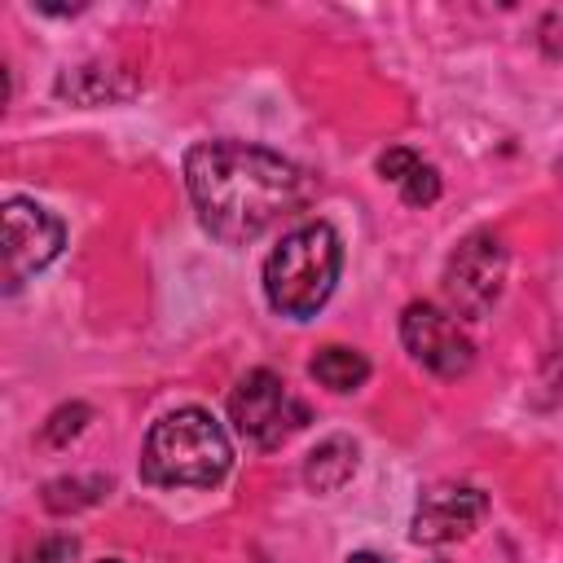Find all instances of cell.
Masks as SVG:
<instances>
[{
    "label": "cell",
    "mask_w": 563,
    "mask_h": 563,
    "mask_svg": "<svg viewBox=\"0 0 563 563\" xmlns=\"http://www.w3.org/2000/svg\"><path fill=\"white\" fill-rule=\"evenodd\" d=\"M101 493H110V479L92 475V479H53L44 488V506L53 515H66V510H79V506H92Z\"/></svg>",
    "instance_id": "cell-11"
},
{
    "label": "cell",
    "mask_w": 563,
    "mask_h": 563,
    "mask_svg": "<svg viewBox=\"0 0 563 563\" xmlns=\"http://www.w3.org/2000/svg\"><path fill=\"white\" fill-rule=\"evenodd\" d=\"M101 563H119V559H101Z\"/></svg>",
    "instance_id": "cell-18"
},
{
    "label": "cell",
    "mask_w": 563,
    "mask_h": 563,
    "mask_svg": "<svg viewBox=\"0 0 563 563\" xmlns=\"http://www.w3.org/2000/svg\"><path fill=\"white\" fill-rule=\"evenodd\" d=\"M75 554V537H48V541H40L22 563H66Z\"/></svg>",
    "instance_id": "cell-16"
},
{
    "label": "cell",
    "mask_w": 563,
    "mask_h": 563,
    "mask_svg": "<svg viewBox=\"0 0 563 563\" xmlns=\"http://www.w3.org/2000/svg\"><path fill=\"white\" fill-rule=\"evenodd\" d=\"M233 449L224 427L207 409L163 413L141 449V479L154 488H211L229 475Z\"/></svg>",
    "instance_id": "cell-2"
},
{
    "label": "cell",
    "mask_w": 563,
    "mask_h": 563,
    "mask_svg": "<svg viewBox=\"0 0 563 563\" xmlns=\"http://www.w3.org/2000/svg\"><path fill=\"white\" fill-rule=\"evenodd\" d=\"M229 418H233L238 435H246L255 449H282L308 422V405L286 387L282 374L251 369L238 378V387L229 396Z\"/></svg>",
    "instance_id": "cell-4"
},
{
    "label": "cell",
    "mask_w": 563,
    "mask_h": 563,
    "mask_svg": "<svg viewBox=\"0 0 563 563\" xmlns=\"http://www.w3.org/2000/svg\"><path fill=\"white\" fill-rule=\"evenodd\" d=\"M347 563H383V559H374V554H352Z\"/></svg>",
    "instance_id": "cell-17"
},
{
    "label": "cell",
    "mask_w": 563,
    "mask_h": 563,
    "mask_svg": "<svg viewBox=\"0 0 563 563\" xmlns=\"http://www.w3.org/2000/svg\"><path fill=\"white\" fill-rule=\"evenodd\" d=\"M501 282H506V246L484 229L462 238L444 264V299L466 321H484L493 312Z\"/></svg>",
    "instance_id": "cell-5"
},
{
    "label": "cell",
    "mask_w": 563,
    "mask_h": 563,
    "mask_svg": "<svg viewBox=\"0 0 563 563\" xmlns=\"http://www.w3.org/2000/svg\"><path fill=\"white\" fill-rule=\"evenodd\" d=\"M488 515V497L471 484H435L418 497V510H413V528L409 537L418 545H449V541H462L471 537Z\"/></svg>",
    "instance_id": "cell-8"
},
{
    "label": "cell",
    "mask_w": 563,
    "mask_h": 563,
    "mask_svg": "<svg viewBox=\"0 0 563 563\" xmlns=\"http://www.w3.org/2000/svg\"><path fill=\"white\" fill-rule=\"evenodd\" d=\"M84 422H88V405H62V409L44 422V444H66V440H75V435L84 431Z\"/></svg>",
    "instance_id": "cell-13"
},
{
    "label": "cell",
    "mask_w": 563,
    "mask_h": 563,
    "mask_svg": "<svg viewBox=\"0 0 563 563\" xmlns=\"http://www.w3.org/2000/svg\"><path fill=\"white\" fill-rule=\"evenodd\" d=\"M312 378L330 391H356L365 378H369V361L356 352V347H343V343H330L312 356Z\"/></svg>",
    "instance_id": "cell-10"
},
{
    "label": "cell",
    "mask_w": 563,
    "mask_h": 563,
    "mask_svg": "<svg viewBox=\"0 0 563 563\" xmlns=\"http://www.w3.org/2000/svg\"><path fill=\"white\" fill-rule=\"evenodd\" d=\"M400 339H405V352H409L422 369H431V374H440V378H457V374H466L471 361H475V347H471V339L462 334V325H457L444 308L422 303V299L400 312Z\"/></svg>",
    "instance_id": "cell-7"
},
{
    "label": "cell",
    "mask_w": 563,
    "mask_h": 563,
    "mask_svg": "<svg viewBox=\"0 0 563 563\" xmlns=\"http://www.w3.org/2000/svg\"><path fill=\"white\" fill-rule=\"evenodd\" d=\"M541 387H545V400L563 405V321H559V334H554V347L541 365Z\"/></svg>",
    "instance_id": "cell-14"
},
{
    "label": "cell",
    "mask_w": 563,
    "mask_h": 563,
    "mask_svg": "<svg viewBox=\"0 0 563 563\" xmlns=\"http://www.w3.org/2000/svg\"><path fill=\"white\" fill-rule=\"evenodd\" d=\"M559 176H563V158H559Z\"/></svg>",
    "instance_id": "cell-19"
},
{
    "label": "cell",
    "mask_w": 563,
    "mask_h": 563,
    "mask_svg": "<svg viewBox=\"0 0 563 563\" xmlns=\"http://www.w3.org/2000/svg\"><path fill=\"white\" fill-rule=\"evenodd\" d=\"M185 189L211 238L246 246L299 207L303 172L264 145L202 141L185 154Z\"/></svg>",
    "instance_id": "cell-1"
},
{
    "label": "cell",
    "mask_w": 563,
    "mask_h": 563,
    "mask_svg": "<svg viewBox=\"0 0 563 563\" xmlns=\"http://www.w3.org/2000/svg\"><path fill=\"white\" fill-rule=\"evenodd\" d=\"M352 471H356V444H352L347 435H330V440H321V444L308 453V462H303V484H308L312 493H334V488H343V484L352 479Z\"/></svg>",
    "instance_id": "cell-9"
},
{
    "label": "cell",
    "mask_w": 563,
    "mask_h": 563,
    "mask_svg": "<svg viewBox=\"0 0 563 563\" xmlns=\"http://www.w3.org/2000/svg\"><path fill=\"white\" fill-rule=\"evenodd\" d=\"M400 198H405L409 207H431V202L440 198V172H435L431 163H418V167L405 176Z\"/></svg>",
    "instance_id": "cell-12"
},
{
    "label": "cell",
    "mask_w": 563,
    "mask_h": 563,
    "mask_svg": "<svg viewBox=\"0 0 563 563\" xmlns=\"http://www.w3.org/2000/svg\"><path fill=\"white\" fill-rule=\"evenodd\" d=\"M0 224H4V295H18L26 277H35L44 264L57 260L66 229L53 211L26 198H9Z\"/></svg>",
    "instance_id": "cell-6"
},
{
    "label": "cell",
    "mask_w": 563,
    "mask_h": 563,
    "mask_svg": "<svg viewBox=\"0 0 563 563\" xmlns=\"http://www.w3.org/2000/svg\"><path fill=\"white\" fill-rule=\"evenodd\" d=\"M339 264H343V246L330 224L312 220L290 229L264 260V295L273 312L290 321H308L330 299L339 282Z\"/></svg>",
    "instance_id": "cell-3"
},
{
    "label": "cell",
    "mask_w": 563,
    "mask_h": 563,
    "mask_svg": "<svg viewBox=\"0 0 563 563\" xmlns=\"http://www.w3.org/2000/svg\"><path fill=\"white\" fill-rule=\"evenodd\" d=\"M422 158L413 154V150H387V154H378V172H383V180H391V185H405V176L418 167Z\"/></svg>",
    "instance_id": "cell-15"
}]
</instances>
